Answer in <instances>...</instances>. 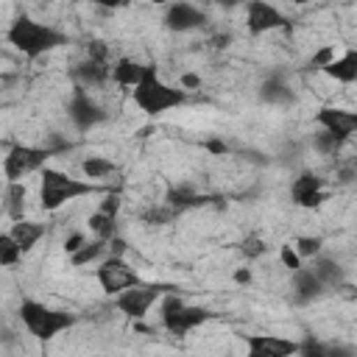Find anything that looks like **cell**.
Here are the masks:
<instances>
[{"mask_svg":"<svg viewBox=\"0 0 357 357\" xmlns=\"http://www.w3.org/2000/svg\"><path fill=\"white\" fill-rule=\"evenodd\" d=\"M279 259H282V265H284L290 273H296V271L301 268V257H298V254H296V248H290V245H282Z\"/></svg>","mask_w":357,"mask_h":357,"instance_id":"obj_32","label":"cell"},{"mask_svg":"<svg viewBox=\"0 0 357 357\" xmlns=\"http://www.w3.org/2000/svg\"><path fill=\"white\" fill-rule=\"evenodd\" d=\"M324 73H326L329 78L340 81V84H351V81H357V47H354V50H346L343 56H337Z\"/></svg>","mask_w":357,"mask_h":357,"instance_id":"obj_18","label":"cell"},{"mask_svg":"<svg viewBox=\"0 0 357 357\" xmlns=\"http://www.w3.org/2000/svg\"><path fill=\"white\" fill-rule=\"evenodd\" d=\"M248 354L245 357H293L298 354L301 343L279 335H243Z\"/></svg>","mask_w":357,"mask_h":357,"instance_id":"obj_8","label":"cell"},{"mask_svg":"<svg viewBox=\"0 0 357 357\" xmlns=\"http://www.w3.org/2000/svg\"><path fill=\"white\" fill-rule=\"evenodd\" d=\"M296 254L307 257V259H315L321 254V237H298L296 240Z\"/></svg>","mask_w":357,"mask_h":357,"instance_id":"obj_29","label":"cell"},{"mask_svg":"<svg viewBox=\"0 0 357 357\" xmlns=\"http://www.w3.org/2000/svg\"><path fill=\"white\" fill-rule=\"evenodd\" d=\"M206 151H212V153H218V156H223L229 148H226V142H220V139H209L206 142Z\"/></svg>","mask_w":357,"mask_h":357,"instance_id":"obj_38","label":"cell"},{"mask_svg":"<svg viewBox=\"0 0 357 357\" xmlns=\"http://www.w3.org/2000/svg\"><path fill=\"white\" fill-rule=\"evenodd\" d=\"M318 279H321V284L324 287H340L343 284V268L335 262V259H329V257H315L312 259V268H310Z\"/></svg>","mask_w":357,"mask_h":357,"instance_id":"obj_21","label":"cell"},{"mask_svg":"<svg viewBox=\"0 0 357 357\" xmlns=\"http://www.w3.org/2000/svg\"><path fill=\"white\" fill-rule=\"evenodd\" d=\"M156 73L153 64H142V61H134V59H117L114 67H112V78L120 84V86H139L145 78H151Z\"/></svg>","mask_w":357,"mask_h":357,"instance_id":"obj_15","label":"cell"},{"mask_svg":"<svg viewBox=\"0 0 357 357\" xmlns=\"http://www.w3.org/2000/svg\"><path fill=\"white\" fill-rule=\"evenodd\" d=\"M259 98H262L265 103H287V100H290V89L284 86V81H282L279 75H271V78L262 84Z\"/></svg>","mask_w":357,"mask_h":357,"instance_id":"obj_24","label":"cell"},{"mask_svg":"<svg viewBox=\"0 0 357 357\" xmlns=\"http://www.w3.org/2000/svg\"><path fill=\"white\" fill-rule=\"evenodd\" d=\"M73 75H75V81L81 84V86H100V84H106V78L112 75V67H109V61H100V59H84L75 70H73Z\"/></svg>","mask_w":357,"mask_h":357,"instance_id":"obj_16","label":"cell"},{"mask_svg":"<svg viewBox=\"0 0 357 357\" xmlns=\"http://www.w3.org/2000/svg\"><path fill=\"white\" fill-rule=\"evenodd\" d=\"M318 126L324 131H329L335 139L346 142L351 134H357V112H349V109H335V106H324L318 114H315Z\"/></svg>","mask_w":357,"mask_h":357,"instance_id":"obj_10","label":"cell"},{"mask_svg":"<svg viewBox=\"0 0 357 357\" xmlns=\"http://www.w3.org/2000/svg\"><path fill=\"white\" fill-rule=\"evenodd\" d=\"M89 229L95 231L98 240L103 243H112L117 237V220L112 215H103V212H92L89 215Z\"/></svg>","mask_w":357,"mask_h":357,"instance_id":"obj_23","label":"cell"},{"mask_svg":"<svg viewBox=\"0 0 357 357\" xmlns=\"http://www.w3.org/2000/svg\"><path fill=\"white\" fill-rule=\"evenodd\" d=\"M337 148H340V139H335L329 131H324V128H321V131L315 134V151H318V153L329 156V153H335Z\"/></svg>","mask_w":357,"mask_h":357,"instance_id":"obj_30","label":"cell"},{"mask_svg":"<svg viewBox=\"0 0 357 357\" xmlns=\"http://www.w3.org/2000/svg\"><path fill=\"white\" fill-rule=\"evenodd\" d=\"M204 22H206V14L190 3H173L165 11V25L170 31H192V28H201Z\"/></svg>","mask_w":357,"mask_h":357,"instance_id":"obj_14","label":"cell"},{"mask_svg":"<svg viewBox=\"0 0 357 357\" xmlns=\"http://www.w3.org/2000/svg\"><path fill=\"white\" fill-rule=\"evenodd\" d=\"M234 282H240V284H248V282H251V271H248V268H240V271L234 273Z\"/></svg>","mask_w":357,"mask_h":357,"instance_id":"obj_40","label":"cell"},{"mask_svg":"<svg viewBox=\"0 0 357 357\" xmlns=\"http://www.w3.org/2000/svg\"><path fill=\"white\" fill-rule=\"evenodd\" d=\"M265 248H268V245H265L257 234L245 237V240H243V245H240V251L245 254V259H257V257H262V254H265Z\"/></svg>","mask_w":357,"mask_h":357,"instance_id":"obj_31","label":"cell"},{"mask_svg":"<svg viewBox=\"0 0 357 357\" xmlns=\"http://www.w3.org/2000/svg\"><path fill=\"white\" fill-rule=\"evenodd\" d=\"M209 318H212L209 310H204V307H187L176 293H165V298H162V324L173 335H187L190 329L206 324Z\"/></svg>","mask_w":357,"mask_h":357,"instance_id":"obj_5","label":"cell"},{"mask_svg":"<svg viewBox=\"0 0 357 357\" xmlns=\"http://www.w3.org/2000/svg\"><path fill=\"white\" fill-rule=\"evenodd\" d=\"M335 61V50L332 47H321L312 59H310V67H318V70H326L329 64Z\"/></svg>","mask_w":357,"mask_h":357,"instance_id":"obj_33","label":"cell"},{"mask_svg":"<svg viewBox=\"0 0 357 357\" xmlns=\"http://www.w3.org/2000/svg\"><path fill=\"white\" fill-rule=\"evenodd\" d=\"M39 204L42 209L53 212L59 206H64L67 201H75V198H84V195H92V192H100L98 184L92 181H81V178H73L56 167H45L39 173Z\"/></svg>","mask_w":357,"mask_h":357,"instance_id":"obj_2","label":"cell"},{"mask_svg":"<svg viewBox=\"0 0 357 357\" xmlns=\"http://www.w3.org/2000/svg\"><path fill=\"white\" fill-rule=\"evenodd\" d=\"M81 170H84L86 178H106V176H112L117 170V165L112 159H106V156H89V159H84Z\"/></svg>","mask_w":357,"mask_h":357,"instance_id":"obj_26","label":"cell"},{"mask_svg":"<svg viewBox=\"0 0 357 357\" xmlns=\"http://www.w3.org/2000/svg\"><path fill=\"white\" fill-rule=\"evenodd\" d=\"M298 351H301V357H351L349 349L329 346V343H321V340H312V337H307Z\"/></svg>","mask_w":357,"mask_h":357,"instance_id":"obj_22","label":"cell"},{"mask_svg":"<svg viewBox=\"0 0 357 357\" xmlns=\"http://www.w3.org/2000/svg\"><path fill=\"white\" fill-rule=\"evenodd\" d=\"M22 206H25V184L14 181L6 187V212L14 220H22Z\"/></svg>","mask_w":357,"mask_h":357,"instance_id":"obj_25","label":"cell"},{"mask_svg":"<svg viewBox=\"0 0 357 357\" xmlns=\"http://www.w3.org/2000/svg\"><path fill=\"white\" fill-rule=\"evenodd\" d=\"M290 198L293 204L304 206V209H312L318 206L326 195H324V178L315 176V173H301L293 184H290Z\"/></svg>","mask_w":357,"mask_h":357,"instance_id":"obj_13","label":"cell"},{"mask_svg":"<svg viewBox=\"0 0 357 357\" xmlns=\"http://www.w3.org/2000/svg\"><path fill=\"white\" fill-rule=\"evenodd\" d=\"M47 156H53V153H50L45 145H42V148H36V145H22V142L11 145L8 153H6V162H3V170H6L8 184L20 181V178L28 176V173H36V170L42 173Z\"/></svg>","mask_w":357,"mask_h":357,"instance_id":"obj_6","label":"cell"},{"mask_svg":"<svg viewBox=\"0 0 357 357\" xmlns=\"http://www.w3.org/2000/svg\"><path fill=\"white\" fill-rule=\"evenodd\" d=\"M20 318L25 324V329L39 340H50V337H56L59 332H64V329H70L75 324V315L50 310V307L39 304V301H31V298L20 304Z\"/></svg>","mask_w":357,"mask_h":357,"instance_id":"obj_3","label":"cell"},{"mask_svg":"<svg viewBox=\"0 0 357 357\" xmlns=\"http://www.w3.org/2000/svg\"><path fill=\"white\" fill-rule=\"evenodd\" d=\"M20 257H22V248L17 245V240H14L8 231L0 234V262L8 268V265H14Z\"/></svg>","mask_w":357,"mask_h":357,"instance_id":"obj_28","label":"cell"},{"mask_svg":"<svg viewBox=\"0 0 357 357\" xmlns=\"http://www.w3.org/2000/svg\"><path fill=\"white\" fill-rule=\"evenodd\" d=\"M245 25L251 33H265V31L287 28V20L282 17V11L276 6H268L262 0H251L245 6Z\"/></svg>","mask_w":357,"mask_h":357,"instance_id":"obj_12","label":"cell"},{"mask_svg":"<svg viewBox=\"0 0 357 357\" xmlns=\"http://www.w3.org/2000/svg\"><path fill=\"white\" fill-rule=\"evenodd\" d=\"M6 36H8V42H11L22 56H28V59H36V56H42V53H47V50H53V47H59V45L67 42V36H64L61 31H56L53 25L36 22V20H31L28 14L17 17V20L11 22V28H8Z\"/></svg>","mask_w":357,"mask_h":357,"instance_id":"obj_1","label":"cell"},{"mask_svg":"<svg viewBox=\"0 0 357 357\" xmlns=\"http://www.w3.org/2000/svg\"><path fill=\"white\" fill-rule=\"evenodd\" d=\"M173 215H176V209H170V206H167V209H151V212H145L142 218H145L148 223H167Z\"/></svg>","mask_w":357,"mask_h":357,"instance_id":"obj_34","label":"cell"},{"mask_svg":"<svg viewBox=\"0 0 357 357\" xmlns=\"http://www.w3.org/2000/svg\"><path fill=\"white\" fill-rule=\"evenodd\" d=\"M324 290H326V287L321 284V279H318L310 268H298V271L293 273V293H296V301H298V304L315 301Z\"/></svg>","mask_w":357,"mask_h":357,"instance_id":"obj_17","label":"cell"},{"mask_svg":"<svg viewBox=\"0 0 357 357\" xmlns=\"http://www.w3.org/2000/svg\"><path fill=\"white\" fill-rule=\"evenodd\" d=\"M8 234L17 240V245H20L22 254H25V251H31V248L39 243V237L45 234V226H42V223H33V220H14V226H11Z\"/></svg>","mask_w":357,"mask_h":357,"instance_id":"obj_20","label":"cell"},{"mask_svg":"<svg viewBox=\"0 0 357 357\" xmlns=\"http://www.w3.org/2000/svg\"><path fill=\"white\" fill-rule=\"evenodd\" d=\"M209 198L206 195H198L192 187H187V184H181V187H170L167 190V195H165V204L170 206V209H176V212H181V209H190V206H204Z\"/></svg>","mask_w":357,"mask_h":357,"instance_id":"obj_19","label":"cell"},{"mask_svg":"<svg viewBox=\"0 0 357 357\" xmlns=\"http://www.w3.org/2000/svg\"><path fill=\"white\" fill-rule=\"evenodd\" d=\"M103 248H106V243L95 237L92 243H84V245H81V248H78V251L70 257V262H73L75 268H81V265H89L92 259H98V257L103 254Z\"/></svg>","mask_w":357,"mask_h":357,"instance_id":"obj_27","label":"cell"},{"mask_svg":"<svg viewBox=\"0 0 357 357\" xmlns=\"http://www.w3.org/2000/svg\"><path fill=\"white\" fill-rule=\"evenodd\" d=\"M178 84H181V89L187 92V89H198V86H201V78H198L195 73H184V75L178 78Z\"/></svg>","mask_w":357,"mask_h":357,"instance_id":"obj_37","label":"cell"},{"mask_svg":"<svg viewBox=\"0 0 357 357\" xmlns=\"http://www.w3.org/2000/svg\"><path fill=\"white\" fill-rule=\"evenodd\" d=\"M134 103L145 112V114H162L167 109H176V106H184L187 103V92L184 89H176L165 81H159V75L153 73L151 78H145L137 89H134Z\"/></svg>","mask_w":357,"mask_h":357,"instance_id":"obj_4","label":"cell"},{"mask_svg":"<svg viewBox=\"0 0 357 357\" xmlns=\"http://www.w3.org/2000/svg\"><path fill=\"white\" fill-rule=\"evenodd\" d=\"M98 212H103V215H112V218H117V212H120V198L117 195H106L103 201H100V209Z\"/></svg>","mask_w":357,"mask_h":357,"instance_id":"obj_35","label":"cell"},{"mask_svg":"<svg viewBox=\"0 0 357 357\" xmlns=\"http://www.w3.org/2000/svg\"><path fill=\"white\" fill-rule=\"evenodd\" d=\"M67 114H70V120L75 123V128H81V131L95 128L98 123L106 120V112L84 92V86L75 89V95H73V100H70V106H67Z\"/></svg>","mask_w":357,"mask_h":357,"instance_id":"obj_11","label":"cell"},{"mask_svg":"<svg viewBox=\"0 0 357 357\" xmlns=\"http://www.w3.org/2000/svg\"><path fill=\"white\" fill-rule=\"evenodd\" d=\"M98 282H100V287H103L109 296H120L123 290L137 287V284H139V276H137V271H134L123 257H109V259H103L100 268H98Z\"/></svg>","mask_w":357,"mask_h":357,"instance_id":"obj_7","label":"cell"},{"mask_svg":"<svg viewBox=\"0 0 357 357\" xmlns=\"http://www.w3.org/2000/svg\"><path fill=\"white\" fill-rule=\"evenodd\" d=\"M162 293L165 290L159 284H137V287H128V290H123L117 296V310L126 312L128 318H142Z\"/></svg>","mask_w":357,"mask_h":357,"instance_id":"obj_9","label":"cell"},{"mask_svg":"<svg viewBox=\"0 0 357 357\" xmlns=\"http://www.w3.org/2000/svg\"><path fill=\"white\" fill-rule=\"evenodd\" d=\"M335 290H340L343 298H357V287H351V284H346V282H343L340 287H335Z\"/></svg>","mask_w":357,"mask_h":357,"instance_id":"obj_39","label":"cell"},{"mask_svg":"<svg viewBox=\"0 0 357 357\" xmlns=\"http://www.w3.org/2000/svg\"><path fill=\"white\" fill-rule=\"evenodd\" d=\"M84 243H86V240H84V234H78V231H75V234H70V237L64 240V251L73 257V254H75V251H78Z\"/></svg>","mask_w":357,"mask_h":357,"instance_id":"obj_36","label":"cell"}]
</instances>
